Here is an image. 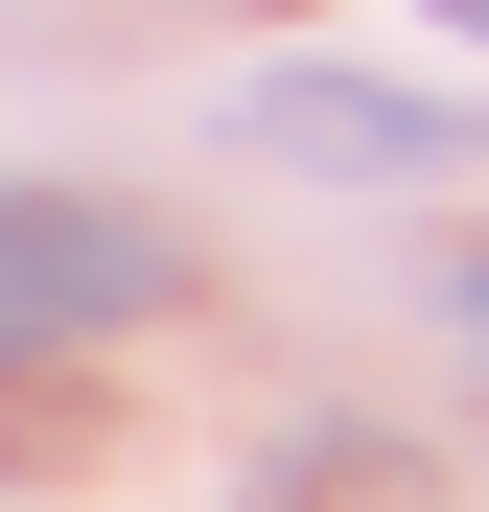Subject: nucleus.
Here are the masks:
<instances>
[{
    "mask_svg": "<svg viewBox=\"0 0 489 512\" xmlns=\"http://www.w3.org/2000/svg\"><path fill=\"white\" fill-rule=\"evenodd\" d=\"M187 303V233L117 187H0V373L24 350H117V326Z\"/></svg>",
    "mask_w": 489,
    "mask_h": 512,
    "instance_id": "nucleus-1",
    "label": "nucleus"
},
{
    "mask_svg": "<svg viewBox=\"0 0 489 512\" xmlns=\"http://www.w3.org/2000/svg\"><path fill=\"white\" fill-rule=\"evenodd\" d=\"M233 163H303V187H420V163H466L443 94H373V70H257L233 94Z\"/></svg>",
    "mask_w": 489,
    "mask_h": 512,
    "instance_id": "nucleus-2",
    "label": "nucleus"
},
{
    "mask_svg": "<svg viewBox=\"0 0 489 512\" xmlns=\"http://www.w3.org/2000/svg\"><path fill=\"white\" fill-rule=\"evenodd\" d=\"M420 24H466V47H489V0H420Z\"/></svg>",
    "mask_w": 489,
    "mask_h": 512,
    "instance_id": "nucleus-3",
    "label": "nucleus"
},
{
    "mask_svg": "<svg viewBox=\"0 0 489 512\" xmlns=\"http://www.w3.org/2000/svg\"><path fill=\"white\" fill-rule=\"evenodd\" d=\"M466 326H489V256H466Z\"/></svg>",
    "mask_w": 489,
    "mask_h": 512,
    "instance_id": "nucleus-4",
    "label": "nucleus"
}]
</instances>
